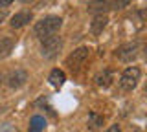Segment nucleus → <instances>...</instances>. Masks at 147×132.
<instances>
[{
    "mask_svg": "<svg viewBox=\"0 0 147 132\" xmlns=\"http://www.w3.org/2000/svg\"><path fill=\"white\" fill-rule=\"evenodd\" d=\"M13 46H15V39L13 37H2L0 39V59L7 57L11 53Z\"/></svg>",
    "mask_w": 147,
    "mask_h": 132,
    "instance_id": "nucleus-11",
    "label": "nucleus"
},
{
    "mask_svg": "<svg viewBox=\"0 0 147 132\" xmlns=\"http://www.w3.org/2000/svg\"><path fill=\"white\" fill-rule=\"evenodd\" d=\"M26 81H28V72H26V70H22V68H17V70H13L11 74L7 75L6 84L9 86V88L17 90V88H20V86L24 84Z\"/></svg>",
    "mask_w": 147,
    "mask_h": 132,
    "instance_id": "nucleus-7",
    "label": "nucleus"
},
{
    "mask_svg": "<svg viewBox=\"0 0 147 132\" xmlns=\"http://www.w3.org/2000/svg\"><path fill=\"white\" fill-rule=\"evenodd\" d=\"M105 132H121V130H119V125H110Z\"/></svg>",
    "mask_w": 147,
    "mask_h": 132,
    "instance_id": "nucleus-15",
    "label": "nucleus"
},
{
    "mask_svg": "<svg viewBox=\"0 0 147 132\" xmlns=\"http://www.w3.org/2000/svg\"><path fill=\"white\" fill-rule=\"evenodd\" d=\"M138 52H140L138 42H127V44H121V46L116 50V57L121 62H131L138 57Z\"/></svg>",
    "mask_w": 147,
    "mask_h": 132,
    "instance_id": "nucleus-5",
    "label": "nucleus"
},
{
    "mask_svg": "<svg viewBox=\"0 0 147 132\" xmlns=\"http://www.w3.org/2000/svg\"><path fill=\"white\" fill-rule=\"evenodd\" d=\"M88 59V48H77L76 52L72 53V55L66 57V66H70L72 70H77V68H81L85 64V61Z\"/></svg>",
    "mask_w": 147,
    "mask_h": 132,
    "instance_id": "nucleus-6",
    "label": "nucleus"
},
{
    "mask_svg": "<svg viewBox=\"0 0 147 132\" xmlns=\"http://www.w3.org/2000/svg\"><path fill=\"white\" fill-rule=\"evenodd\" d=\"M107 22H109L107 15H98V17L94 19V22H92V26H90L92 33H94V35H99L101 31L105 29V26H107Z\"/></svg>",
    "mask_w": 147,
    "mask_h": 132,
    "instance_id": "nucleus-12",
    "label": "nucleus"
},
{
    "mask_svg": "<svg viewBox=\"0 0 147 132\" xmlns=\"http://www.w3.org/2000/svg\"><path fill=\"white\" fill-rule=\"evenodd\" d=\"M48 81H50V84H52V86H55V88H61V86L64 84V81H66V75H64L63 70H59V68H57V70H52Z\"/></svg>",
    "mask_w": 147,
    "mask_h": 132,
    "instance_id": "nucleus-10",
    "label": "nucleus"
},
{
    "mask_svg": "<svg viewBox=\"0 0 147 132\" xmlns=\"http://www.w3.org/2000/svg\"><path fill=\"white\" fill-rule=\"evenodd\" d=\"M13 0H0V7H6V6H9Z\"/></svg>",
    "mask_w": 147,
    "mask_h": 132,
    "instance_id": "nucleus-16",
    "label": "nucleus"
},
{
    "mask_svg": "<svg viewBox=\"0 0 147 132\" xmlns=\"http://www.w3.org/2000/svg\"><path fill=\"white\" fill-rule=\"evenodd\" d=\"M63 26V19L61 17H55V15H50V17H44L40 19L39 22L35 24L33 28V33L37 39H46V37H52V35H57V31L61 29Z\"/></svg>",
    "mask_w": 147,
    "mask_h": 132,
    "instance_id": "nucleus-1",
    "label": "nucleus"
},
{
    "mask_svg": "<svg viewBox=\"0 0 147 132\" xmlns=\"http://www.w3.org/2000/svg\"><path fill=\"white\" fill-rule=\"evenodd\" d=\"M0 83H2V75H0Z\"/></svg>",
    "mask_w": 147,
    "mask_h": 132,
    "instance_id": "nucleus-19",
    "label": "nucleus"
},
{
    "mask_svg": "<svg viewBox=\"0 0 147 132\" xmlns=\"http://www.w3.org/2000/svg\"><path fill=\"white\" fill-rule=\"evenodd\" d=\"M31 19H33V15H31V11H20L17 13V15L11 17V28H22V26H26L28 22H31Z\"/></svg>",
    "mask_w": 147,
    "mask_h": 132,
    "instance_id": "nucleus-8",
    "label": "nucleus"
},
{
    "mask_svg": "<svg viewBox=\"0 0 147 132\" xmlns=\"http://www.w3.org/2000/svg\"><path fill=\"white\" fill-rule=\"evenodd\" d=\"M46 127V119L42 116H33L30 119V129H28V132H42Z\"/></svg>",
    "mask_w": 147,
    "mask_h": 132,
    "instance_id": "nucleus-13",
    "label": "nucleus"
},
{
    "mask_svg": "<svg viewBox=\"0 0 147 132\" xmlns=\"http://www.w3.org/2000/svg\"><path fill=\"white\" fill-rule=\"evenodd\" d=\"M110 83H112V70H109V68L96 75V84H98L99 88H109Z\"/></svg>",
    "mask_w": 147,
    "mask_h": 132,
    "instance_id": "nucleus-9",
    "label": "nucleus"
},
{
    "mask_svg": "<svg viewBox=\"0 0 147 132\" xmlns=\"http://www.w3.org/2000/svg\"><path fill=\"white\" fill-rule=\"evenodd\" d=\"M140 77H142V70H140V68H138V66H129V68H125V72L121 74L119 86H121L125 92H131V90L136 88Z\"/></svg>",
    "mask_w": 147,
    "mask_h": 132,
    "instance_id": "nucleus-3",
    "label": "nucleus"
},
{
    "mask_svg": "<svg viewBox=\"0 0 147 132\" xmlns=\"http://www.w3.org/2000/svg\"><path fill=\"white\" fill-rule=\"evenodd\" d=\"M4 132H20L18 129H15V127H6V130Z\"/></svg>",
    "mask_w": 147,
    "mask_h": 132,
    "instance_id": "nucleus-17",
    "label": "nucleus"
},
{
    "mask_svg": "<svg viewBox=\"0 0 147 132\" xmlns=\"http://www.w3.org/2000/svg\"><path fill=\"white\" fill-rule=\"evenodd\" d=\"M129 4V0H90L88 11H99L103 15V11L110 9H121Z\"/></svg>",
    "mask_w": 147,
    "mask_h": 132,
    "instance_id": "nucleus-4",
    "label": "nucleus"
},
{
    "mask_svg": "<svg viewBox=\"0 0 147 132\" xmlns=\"http://www.w3.org/2000/svg\"><path fill=\"white\" fill-rule=\"evenodd\" d=\"M22 2H24V4H28V2H33V0H22Z\"/></svg>",
    "mask_w": 147,
    "mask_h": 132,
    "instance_id": "nucleus-18",
    "label": "nucleus"
},
{
    "mask_svg": "<svg viewBox=\"0 0 147 132\" xmlns=\"http://www.w3.org/2000/svg\"><path fill=\"white\" fill-rule=\"evenodd\" d=\"M88 125H90V129H92V130L99 129V127L103 125V117L98 116L96 112H90V114H88Z\"/></svg>",
    "mask_w": 147,
    "mask_h": 132,
    "instance_id": "nucleus-14",
    "label": "nucleus"
},
{
    "mask_svg": "<svg viewBox=\"0 0 147 132\" xmlns=\"http://www.w3.org/2000/svg\"><path fill=\"white\" fill-rule=\"evenodd\" d=\"M63 46V39L59 35H52L40 40V55L44 59H52L59 53V50Z\"/></svg>",
    "mask_w": 147,
    "mask_h": 132,
    "instance_id": "nucleus-2",
    "label": "nucleus"
}]
</instances>
